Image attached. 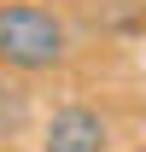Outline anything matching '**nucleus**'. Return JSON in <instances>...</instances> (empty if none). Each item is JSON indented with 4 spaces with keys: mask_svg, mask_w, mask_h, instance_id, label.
<instances>
[{
    "mask_svg": "<svg viewBox=\"0 0 146 152\" xmlns=\"http://www.w3.org/2000/svg\"><path fill=\"white\" fill-rule=\"evenodd\" d=\"M70 58V29L41 0H0V70L41 76Z\"/></svg>",
    "mask_w": 146,
    "mask_h": 152,
    "instance_id": "1",
    "label": "nucleus"
},
{
    "mask_svg": "<svg viewBox=\"0 0 146 152\" xmlns=\"http://www.w3.org/2000/svg\"><path fill=\"white\" fill-rule=\"evenodd\" d=\"M111 129L93 105H58L41 129V152H105Z\"/></svg>",
    "mask_w": 146,
    "mask_h": 152,
    "instance_id": "2",
    "label": "nucleus"
},
{
    "mask_svg": "<svg viewBox=\"0 0 146 152\" xmlns=\"http://www.w3.org/2000/svg\"><path fill=\"white\" fill-rule=\"evenodd\" d=\"M29 123V94L23 88H0V134H18Z\"/></svg>",
    "mask_w": 146,
    "mask_h": 152,
    "instance_id": "3",
    "label": "nucleus"
}]
</instances>
